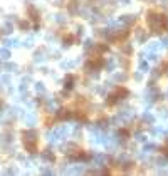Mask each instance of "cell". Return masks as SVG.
I'll return each instance as SVG.
<instances>
[{
  "instance_id": "3957f363",
  "label": "cell",
  "mask_w": 168,
  "mask_h": 176,
  "mask_svg": "<svg viewBox=\"0 0 168 176\" xmlns=\"http://www.w3.org/2000/svg\"><path fill=\"white\" fill-rule=\"evenodd\" d=\"M0 57H2V59H8V57H10V52H8L7 49H2V50H0Z\"/></svg>"
},
{
  "instance_id": "7c38bea8",
  "label": "cell",
  "mask_w": 168,
  "mask_h": 176,
  "mask_svg": "<svg viewBox=\"0 0 168 176\" xmlns=\"http://www.w3.org/2000/svg\"><path fill=\"white\" fill-rule=\"evenodd\" d=\"M167 97H168V94H167Z\"/></svg>"
},
{
  "instance_id": "6da1fadb",
  "label": "cell",
  "mask_w": 168,
  "mask_h": 176,
  "mask_svg": "<svg viewBox=\"0 0 168 176\" xmlns=\"http://www.w3.org/2000/svg\"><path fill=\"white\" fill-rule=\"evenodd\" d=\"M148 24H150V27L153 29L155 32H161V30H165V27H167V20L161 15L153 14V12L148 15Z\"/></svg>"
},
{
  "instance_id": "52a82bcc",
  "label": "cell",
  "mask_w": 168,
  "mask_h": 176,
  "mask_svg": "<svg viewBox=\"0 0 168 176\" xmlns=\"http://www.w3.org/2000/svg\"><path fill=\"white\" fill-rule=\"evenodd\" d=\"M140 69L141 71H148V64L145 61H140Z\"/></svg>"
},
{
  "instance_id": "9c48e42d",
  "label": "cell",
  "mask_w": 168,
  "mask_h": 176,
  "mask_svg": "<svg viewBox=\"0 0 168 176\" xmlns=\"http://www.w3.org/2000/svg\"><path fill=\"white\" fill-rule=\"evenodd\" d=\"M4 32H5V34H10V25H8V24L4 25Z\"/></svg>"
},
{
  "instance_id": "ba28073f",
  "label": "cell",
  "mask_w": 168,
  "mask_h": 176,
  "mask_svg": "<svg viewBox=\"0 0 168 176\" xmlns=\"http://www.w3.org/2000/svg\"><path fill=\"white\" fill-rule=\"evenodd\" d=\"M66 87L67 89L72 87V79H71V77H67V79H66Z\"/></svg>"
},
{
  "instance_id": "277c9868",
  "label": "cell",
  "mask_w": 168,
  "mask_h": 176,
  "mask_svg": "<svg viewBox=\"0 0 168 176\" xmlns=\"http://www.w3.org/2000/svg\"><path fill=\"white\" fill-rule=\"evenodd\" d=\"M17 44H19V41H13V39H7L5 41L7 47H12V45H17Z\"/></svg>"
},
{
  "instance_id": "8fae6325",
  "label": "cell",
  "mask_w": 168,
  "mask_h": 176,
  "mask_svg": "<svg viewBox=\"0 0 168 176\" xmlns=\"http://www.w3.org/2000/svg\"><path fill=\"white\" fill-rule=\"evenodd\" d=\"M161 44H163L165 47H168V39H163V42H161Z\"/></svg>"
},
{
  "instance_id": "5b68a950",
  "label": "cell",
  "mask_w": 168,
  "mask_h": 176,
  "mask_svg": "<svg viewBox=\"0 0 168 176\" xmlns=\"http://www.w3.org/2000/svg\"><path fill=\"white\" fill-rule=\"evenodd\" d=\"M25 121L29 122V124H34V122H35V116H34V114H27L25 116Z\"/></svg>"
},
{
  "instance_id": "30bf717a",
  "label": "cell",
  "mask_w": 168,
  "mask_h": 176,
  "mask_svg": "<svg viewBox=\"0 0 168 176\" xmlns=\"http://www.w3.org/2000/svg\"><path fill=\"white\" fill-rule=\"evenodd\" d=\"M35 89H37L39 92H42V91H44V87H42V84H37V87H35Z\"/></svg>"
},
{
  "instance_id": "8992f818",
  "label": "cell",
  "mask_w": 168,
  "mask_h": 176,
  "mask_svg": "<svg viewBox=\"0 0 168 176\" xmlns=\"http://www.w3.org/2000/svg\"><path fill=\"white\" fill-rule=\"evenodd\" d=\"M44 159H47V161H54V156L47 151V153H44Z\"/></svg>"
},
{
  "instance_id": "7a4b0ae2",
  "label": "cell",
  "mask_w": 168,
  "mask_h": 176,
  "mask_svg": "<svg viewBox=\"0 0 168 176\" xmlns=\"http://www.w3.org/2000/svg\"><path fill=\"white\" fill-rule=\"evenodd\" d=\"M136 37H138V41H140V42H145V41H146V34H145L143 30H138Z\"/></svg>"
}]
</instances>
